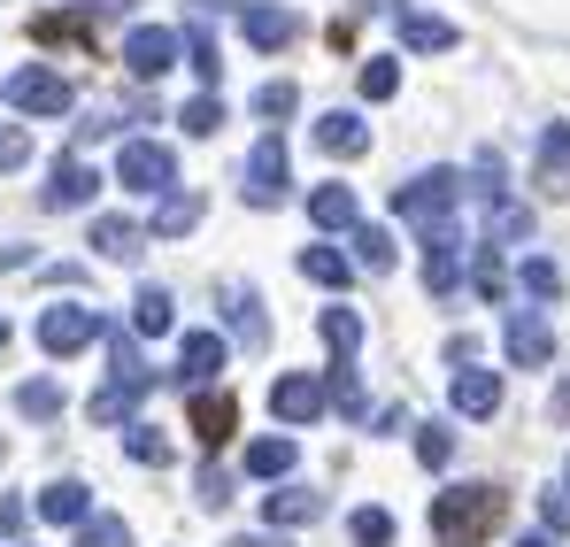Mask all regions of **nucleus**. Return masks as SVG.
<instances>
[{
  "instance_id": "obj_1",
  "label": "nucleus",
  "mask_w": 570,
  "mask_h": 547,
  "mask_svg": "<svg viewBox=\"0 0 570 547\" xmlns=\"http://www.w3.org/2000/svg\"><path fill=\"white\" fill-rule=\"evenodd\" d=\"M501 509H509V494H501L493 478L448 486V494H432V540L440 547H478L493 525H501Z\"/></svg>"
},
{
  "instance_id": "obj_2",
  "label": "nucleus",
  "mask_w": 570,
  "mask_h": 547,
  "mask_svg": "<svg viewBox=\"0 0 570 547\" xmlns=\"http://www.w3.org/2000/svg\"><path fill=\"white\" fill-rule=\"evenodd\" d=\"M116 185H124V193H155V201H163V193L178 185V155H170L163 139H124V147H116Z\"/></svg>"
},
{
  "instance_id": "obj_3",
  "label": "nucleus",
  "mask_w": 570,
  "mask_h": 547,
  "mask_svg": "<svg viewBox=\"0 0 570 547\" xmlns=\"http://www.w3.org/2000/svg\"><path fill=\"white\" fill-rule=\"evenodd\" d=\"M94 340H100V316L86 309V301H47V309H39V348H47L55 363L86 355Z\"/></svg>"
},
{
  "instance_id": "obj_4",
  "label": "nucleus",
  "mask_w": 570,
  "mask_h": 547,
  "mask_svg": "<svg viewBox=\"0 0 570 547\" xmlns=\"http://www.w3.org/2000/svg\"><path fill=\"white\" fill-rule=\"evenodd\" d=\"M0 100H8L16 116H70L78 86H70L62 70H47V62H31V70H16V78L0 86Z\"/></svg>"
},
{
  "instance_id": "obj_5",
  "label": "nucleus",
  "mask_w": 570,
  "mask_h": 547,
  "mask_svg": "<svg viewBox=\"0 0 570 547\" xmlns=\"http://www.w3.org/2000/svg\"><path fill=\"white\" fill-rule=\"evenodd\" d=\"M455 285H463V224L440 216V224H424V293L455 301Z\"/></svg>"
},
{
  "instance_id": "obj_6",
  "label": "nucleus",
  "mask_w": 570,
  "mask_h": 547,
  "mask_svg": "<svg viewBox=\"0 0 570 547\" xmlns=\"http://www.w3.org/2000/svg\"><path fill=\"white\" fill-rule=\"evenodd\" d=\"M285 170H293L285 139H278V131H263V139L247 147V163H239V193H247L255 208H278V201H285Z\"/></svg>"
},
{
  "instance_id": "obj_7",
  "label": "nucleus",
  "mask_w": 570,
  "mask_h": 547,
  "mask_svg": "<svg viewBox=\"0 0 570 547\" xmlns=\"http://www.w3.org/2000/svg\"><path fill=\"white\" fill-rule=\"evenodd\" d=\"M455 193H463V170H424V178H409L393 193V208L409 224H440V216H455Z\"/></svg>"
},
{
  "instance_id": "obj_8",
  "label": "nucleus",
  "mask_w": 570,
  "mask_h": 547,
  "mask_svg": "<svg viewBox=\"0 0 570 547\" xmlns=\"http://www.w3.org/2000/svg\"><path fill=\"white\" fill-rule=\"evenodd\" d=\"M239 39H247L255 55H285V47L301 39V16L278 8V0H247V8H239Z\"/></svg>"
},
{
  "instance_id": "obj_9",
  "label": "nucleus",
  "mask_w": 570,
  "mask_h": 547,
  "mask_svg": "<svg viewBox=\"0 0 570 547\" xmlns=\"http://www.w3.org/2000/svg\"><path fill=\"white\" fill-rule=\"evenodd\" d=\"M100 340H108V385L131 393V401H147V393H155V370L139 355V340H131L124 324H100Z\"/></svg>"
},
{
  "instance_id": "obj_10",
  "label": "nucleus",
  "mask_w": 570,
  "mask_h": 547,
  "mask_svg": "<svg viewBox=\"0 0 570 547\" xmlns=\"http://www.w3.org/2000/svg\"><path fill=\"white\" fill-rule=\"evenodd\" d=\"M170 62H178V31H163V23L124 31V70H131V78H163Z\"/></svg>"
},
{
  "instance_id": "obj_11",
  "label": "nucleus",
  "mask_w": 570,
  "mask_h": 547,
  "mask_svg": "<svg viewBox=\"0 0 570 547\" xmlns=\"http://www.w3.org/2000/svg\"><path fill=\"white\" fill-rule=\"evenodd\" d=\"M501 348H509V363L540 370L556 355V332H548V316H532V309H509V324H501Z\"/></svg>"
},
{
  "instance_id": "obj_12",
  "label": "nucleus",
  "mask_w": 570,
  "mask_h": 547,
  "mask_svg": "<svg viewBox=\"0 0 570 547\" xmlns=\"http://www.w3.org/2000/svg\"><path fill=\"white\" fill-rule=\"evenodd\" d=\"M100 185H108V178H100L86 155H62V163H55V178H47V208H94Z\"/></svg>"
},
{
  "instance_id": "obj_13",
  "label": "nucleus",
  "mask_w": 570,
  "mask_h": 547,
  "mask_svg": "<svg viewBox=\"0 0 570 547\" xmlns=\"http://www.w3.org/2000/svg\"><path fill=\"white\" fill-rule=\"evenodd\" d=\"M216 370H224V340H216V332H186V340H178L170 378H178V385H193V393H208V385H216Z\"/></svg>"
},
{
  "instance_id": "obj_14",
  "label": "nucleus",
  "mask_w": 570,
  "mask_h": 547,
  "mask_svg": "<svg viewBox=\"0 0 570 547\" xmlns=\"http://www.w3.org/2000/svg\"><path fill=\"white\" fill-rule=\"evenodd\" d=\"M271 409H278V424H316L324 417V378H301V370L278 378L271 385Z\"/></svg>"
},
{
  "instance_id": "obj_15",
  "label": "nucleus",
  "mask_w": 570,
  "mask_h": 547,
  "mask_svg": "<svg viewBox=\"0 0 570 547\" xmlns=\"http://www.w3.org/2000/svg\"><path fill=\"white\" fill-rule=\"evenodd\" d=\"M47 525H86L94 517V494H86V478H55V486H39V501H31Z\"/></svg>"
},
{
  "instance_id": "obj_16",
  "label": "nucleus",
  "mask_w": 570,
  "mask_h": 547,
  "mask_svg": "<svg viewBox=\"0 0 570 547\" xmlns=\"http://www.w3.org/2000/svg\"><path fill=\"white\" fill-rule=\"evenodd\" d=\"M186 424H193V440H200V448H224V440H232V424H239V401L208 385V393L193 401V417H186Z\"/></svg>"
},
{
  "instance_id": "obj_17",
  "label": "nucleus",
  "mask_w": 570,
  "mask_h": 547,
  "mask_svg": "<svg viewBox=\"0 0 570 547\" xmlns=\"http://www.w3.org/2000/svg\"><path fill=\"white\" fill-rule=\"evenodd\" d=\"M94 255L100 263H139L147 255V232L131 216H94Z\"/></svg>"
},
{
  "instance_id": "obj_18",
  "label": "nucleus",
  "mask_w": 570,
  "mask_h": 547,
  "mask_svg": "<svg viewBox=\"0 0 570 547\" xmlns=\"http://www.w3.org/2000/svg\"><path fill=\"white\" fill-rule=\"evenodd\" d=\"M263 517H271V533H293V525H316V517H324V494H316V486H278V494L263 501Z\"/></svg>"
},
{
  "instance_id": "obj_19",
  "label": "nucleus",
  "mask_w": 570,
  "mask_h": 547,
  "mask_svg": "<svg viewBox=\"0 0 570 547\" xmlns=\"http://www.w3.org/2000/svg\"><path fill=\"white\" fill-rule=\"evenodd\" d=\"M455 39H463V31H455L448 16H424V8H401V47H409V55H448Z\"/></svg>"
},
{
  "instance_id": "obj_20",
  "label": "nucleus",
  "mask_w": 570,
  "mask_h": 547,
  "mask_svg": "<svg viewBox=\"0 0 570 547\" xmlns=\"http://www.w3.org/2000/svg\"><path fill=\"white\" fill-rule=\"evenodd\" d=\"M316 147H324V155H363V147H371V116H355V108L316 116Z\"/></svg>"
},
{
  "instance_id": "obj_21",
  "label": "nucleus",
  "mask_w": 570,
  "mask_h": 547,
  "mask_svg": "<svg viewBox=\"0 0 570 547\" xmlns=\"http://www.w3.org/2000/svg\"><path fill=\"white\" fill-rule=\"evenodd\" d=\"M308 224H316V232H355V224H363L355 185H316V193H308Z\"/></svg>"
},
{
  "instance_id": "obj_22",
  "label": "nucleus",
  "mask_w": 570,
  "mask_h": 547,
  "mask_svg": "<svg viewBox=\"0 0 570 547\" xmlns=\"http://www.w3.org/2000/svg\"><path fill=\"white\" fill-rule=\"evenodd\" d=\"M163 332H178V301L163 285H139L131 293V340H163Z\"/></svg>"
},
{
  "instance_id": "obj_23",
  "label": "nucleus",
  "mask_w": 570,
  "mask_h": 547,
  "mask_svg": "<svg viewBox=\"0 0 570 547\" xmlns=\"http://www.w3.org/2000/svg\"><path fill=\"white\" fill-rule=\"evenodd\" d=\"M448 401H455V417H501V378H493V370H455V393H448Z\"/></svg>"
},
{
  "instance_id": "obj_24",
  "label": "nucleus",
  "mask_w": 570,
  "mask_h": 547,
  "mask_svg": "<svg viewBox=\"0 0 570 547\" xmlns=\"http://www.w3.org/2000/svg\"><path fill=\"white\" fill-rule=\"evenodd\" d=\"M324 409H340V417H371V393H363V378H355V355L347 363H332V378H324Z\"/></svg>"
},
{
  "instance_id": "obj_25",
  "label": "nucleus",
  "mask_w": 570,
  "mask_h": 547,
  "mask_svg": "<svg viewBox=\"0 0 570 547\" xmlns=\"http://www.w3.org/2000/svg\"><path fill=\"white\" fill-rule=\"evenodd\" d=\"M540 185H548V193H570V124L563 116L540 131Z\"/></svg>"
},
{
  "instance_id": "obj_26",
  "label": "nucleus",
  "mask_w": 570,
  "mask_h": 547,
  "mask_svg": "<svg viewBox=\"0 0 570 547\" xmlns=\"http://www.w3.org/2000/svg\"><path fill=\"white\" fill-rule=\"evenodd\" d=\"M509 240H532V208L524 201H485V247H509Z\"/></svg>"
},
{
  "instance_id": "obj_27",
  "label": "nucleus",
  "mask_w": 570,
  "mask_h": 547,
  "mask_svg": "<svg viewBox=\"0 0 570 547\" xmlns=\"http://www.w3.org/2000/svg\"><path fill=\"white\" fill-rule=\"evenodd\" d=\"M193 224H200V193H178V185H170V193L155 201V240H186Z\"/></svg>"
},
{
  "instance_id": "obj_28",
  "label": "nucleus",
  "mask_w": 570,
  "mask_h": 547,
  "mask_svg": "<svg viewBox=\"0 0 570 547\" xmlns=\"http://www.w3.org/2000/svg\"><path fill=\"white\" fill-rule=\"evenodd\" d=\"M301 462V448L285 440V432H271V440H247V478H285Z\"/></svg>"
},
{
  "instance_id": "obj_29",
  "label": "nucleus",
  "mask_w": 570,
  "mask_h": 547,
  "mask_svg": "<svg viewBox=\"0 0 570 547\" xmlns=\"http://www.w3.org/2000/svg\"><path fill=\"white\" fill-rule=\"evenodd\" d=\"M301 277H316V285H332V293H340V285L355 277V263H347L340 247H324V240H308V247H301Z\"/></svg>"
},
{
  "instance_id": "obj_30",
  "label": "nucleus",
  "mask_w": 570,
  "mask_h": 547,
  "mask_svg": "<svg viewBox=\"0 0 570 547\" xmlns=\"http://www.w3.org/2000/svg\"><path fill=\"white\" fill-rule=\"evenodd\" d=\"M178 55L193 62V78H200V86H216V78H224V55H216V39H208L200 23H186V31H178Z\"/></svg>"
},
{
  "instance_id": "obj_31",
  "label": "nucleus",
  "mask_w": 570,
  "mask_h": 547,
  "mask_svg": "<svg viewBox=\"0 0 570 547\" xmlns=\"http://www.w3.org/2000/svg\"><path fill=\"white\" fill-rule=\"evenodd\" d=\"M124 456L147 462V470H163V462H170V432H163V424H139V417H131V424H124Z\"/></svg>"
},
{
  "instance_id": "obj_32",
  "label": "nucleus",
  "mask_w": 570,
  "mask_h": 547,
  "mask_svg": "<svg viewBox=\"0 0 570 547\" xmlns=\"http://www.w3.org/2000/svg\"><path fill=\"white\" fill-rule=\"evenodd\" d=\"M224 324H232L247 348H263V340H271V316H263V301H255V293H232V301H224Z\"/></svg>"
},
{
  "instance_id": "obj_33",
  "label": "nucleus",
  "mask_w": 570,
  "mask_h": 547,
  "mask_svg": "<svg viewBox=\"0 0 570 547\" xmlns=\"http://www.w3.org/2000/svg\"><path fill=\"white\" fill-rule=\"evenodd\" d=\"M316 332H324V348H332L340 363L363 348V316H355V309H324V324H316Z\"/></svg>"
},
{
  "instance_id": "obj_34",
  "label": "nucleus",
  "mask_w": 570,
  "mask_h": 547,
  "mask_svg": "<svg viewBox=\"0 0 570 547\" xmlns=\"http://www.w3.org/2000/svg\"><path fill=\"white\" fill-rule=\"evenodd\" d=\"M347 240H355V271H371V277H385V271H393V240H385L379 224H355Z\"/></svg>"
},
{
  "instance_id": "obj_35",
  "label": "nucleus",
  "mask_w": 570,
  "mask_h": 547,
  "mask_svg": "<svg viewBox=\"0 0 570 547\" xmlns=\"http://www.w3.org/2000/svg\"><path fill=\"white\" fill-rule=\"evenodd\" d=\"M16 409H23V417H39V424H47V417H62V385H55V378H23V385H16Z\"/></svg>"
},
{
  "instance_id": "obj_36",
  "label": "nucleus",
  "mask_w": 570,
  "mask_h": 547,
  "mask_svg": "<svg viewBox=\"0 0 570 547\" xmlns=\"http://www.w3.org/2000/svg\"><path fill=\"white\" fill-rule=\"evenodd\" d=\"M347 540L355 547H393V509H371V501H363V509L347 517Z\"/></svg>"
},
{
  "instance_id": "obj_37",
  "label": "nucleus",
  "mask_w": 570,
  "mask_h": 547,
  "mask_svg": "<svg viewBox=\"0 0 570 547\" xmlns=\"http://www.w3.org/2000/svg\"><path fill=\"white\" fill-rule=\"evenodd\" d=\"M471 285L485 301H509V271H501V247H478L471 255Z\"/></svg>"
},
{
  "instance_id": "obj_38",
  "label": "nucleus",
  "mask_w": 570,
  "mask_h": 547,
  "mask_svg": "<svg viewBox=\"0 0 570 547\" xmlns=\"http://www.w3.org/2000/svg\"><path fill=\"white\" fill-rule=\"evenodd\" d=\"M355 86H363V100H393V92H401V62H393V55H371Z\"/></svg>"
},
{
  "instance_id": "obj_39",
  "label": "nucleus",
  "mask_w": 570,
  "mask_h": 547,
  "mask_svg": "<svg viewBox=\"0 0 570 547\" xmlns=\"http://www.w3.org/2000/svg\"><path fill=\"white\" fill-rule=\"evenodd\" d=\"M178 124H186L193 139H216V131H224V100H216V92H200V100L178 108Z\"/></svg>"
},
{
  "instance_id": "obj_40",
  "label": "nucleus",
  "mask_w": 570,
  "mask_h": 547,
  "mask_svg": "<svg viewBox=\"0 0 570 547\" xmlns=\"http://www.w3.org/2000/svg\"><path fill=\"white\" fill-rule=\"evenodd\" d=\"M517 285H524L532 301H556V293H563V271H556L548 255H524V271H517Z\"/></svg>"
},
{
  "instance_id": "obj_41",
  "label": "nucleus",
  "mask_w": 570,
  "mask_h": 547,
  "mask_svg": "<svg viewBox=\"0 0 570 547\" xmlns=\"http://www.w3.org/2000/svg\"><path fill=\"white\" fill-rule=\"evenodd\" d=\"M293 108H301V92L285 86V78H271V86L255 92V116H263V124H271V131H278L285 116H293Z\"/></svg>"
},
{
  "instance_id": "obj_42",
  "label": "nucleus",
  "mask_w": 570,
  "mask_h": 547,
  "mask_svg": "<svg viewBox=\"0 0 570 547\" xmlns=\"http://www.w3.org/2000/svg\"><path fill=\"white\" fill-rule=\"evenodd\" d=\"M78 547H131V525L124 517H86L78 525Z\"/></svg>"
},
{
  "instance_id": "obj_43",
  "label": "nucleus",
  "mask_w": 570,
  "mask_h": 547,
  "mask_svg": "<svg viewBox=\"0 0 570 547\" xmlns=\"http://www.w3.org/2000/svg\"><path fill=\"white\" fill-rule=\"evenodd\" d=\"M448 456H455V432H448V424H416V462L440 470Z\"/></svg>"
},
{
  "instance_id": "obj_44",
  "label": "nucleus",
  "mask_w": 570,
  "mask_h": 547,
  "mask_svg": "<svg viewBox=\"0 0 570 547\" xmlns=\"http://www.w3.org/2000/svg\"><path fill=\"white\" fill-rule=\"evenodd\" d=\"M131 409H139V401L116 393V385H100V393H94V424H131Z\"/></svg>"
},
{
  "instance_id": "obj_45",
  "label": "nucleus",
  "mask_w": 570,
  "mask_h": 547,
  "mask_svg": "<svg viewBox=\"0 0 570 547\" xmlns=\"http://www.w3.org/2000/svg\"><path fill=\"white\" fill-rule=\"evenodd\" d=\"M31 163V131L23 124H0V170H23Z\"/></svg>"
},
{
  "instance_id": "obj_46",
  "label": "nucleus",
  "mask_w": 570,
  "mask_h": 547,
  "mask_svg": "<svg viewBox=\"0 0 570 547\" xmlns=\"http://www.w3.org/2000/svg\"><path fill=\"white\" fill-rule=\"evenodd\" d=\"M193 486H200V509H224V501H232V470H216V462H208Z\"/></svg>"
},
{
  "instance_id": "obj_47",
  "label": "nucleus",
  "mask_w": 570,
  "mask_h": 547,
  "mask_svg": "<svg viewBox=\"0 0 570 547\" xmlns=\"http://www.w3.org/2000/svg\"><path fill=\"white\" fill-rule=\"evenodd\" d=\"M540 525H548V533L563 540V533H570V494H556V486L540 494Z\"/></svg>"
},
{
  "instance_id": "obj_48",
  "label": "nucleus",
  "mask_w": 570,
  "mask_h": 547,
  "mask_svg": "<svg viewBox=\"0 0 570 547\" xmlns=\"http://www.w3.org/2000/svg\"><path fill=\"white\" fill-rule=\"evenodd\" d=\"M23 525H31V501H16V494H0V533H8V540H16V533H23Z\"/></svg>"
},
{
  "instance_id": "obj_49",
  "label": "nucleus",
  "mask_w": 570,
  "mask_h": 547,
  "mask_svg": "<svg viewBox=\"0 0 570 547\" xmlns=\"http://www.w3.org/2000/svg\"><path fill=\"white\" fill-rule=\"evenodd\" d=\"M108 131H124V116H86L78 124V139H108Z\"/></svg>"
},
{
  "instance_id": "obj_50",
  "label": "nucleus",
  "mask_w": 570,
  "mask_h": 547,
  "mask_svg": "<svg viewBox=\"0 0 570 547\" xmlns=\"http://www.w3.org/2000/svg\"><path fill=\"white\" fill-rule=\"evenodd\" d=\"M232 547H285L278 533H247V540H232Z\"/></svg>"
},
{
  "instance_id": "obj_51",
  "label": "nucleus",
  "mask_w": 570,
  "mask_h": 547,
  "mask_svg": "<svg viewBox=\"0 0 570 547\" xmlns=\"http://www.w3.org/2000/svg\"><path fill=\"white\" fill-rule=\"evenodd\" d=\"M517 547H556V533H524V540H517Z\"/></svg>"
},
{
  "instance_id": "obj_52",
  "label": "nucleus",
  "mask_w": 570,
  "mask_h": 547,
  "mask_svg": "<svg viewBox=\"0 0 570 547\" xmlns=\"http://www.w3.org/2000/svg\"><path fill=\"white\" fill-rule=\"evenodd\" d=\"M363 8H385V16H401V0H363Z\"/></svg>"
},
{
  "instance_id": "obj_53",
  "label": "nucleus",
  "mask_w": 570,
  "mask_h": 547,
  "mask_svg": "<svg viewBox=\"0 0 570 547\" xmlns=\"http://www.w3.org/2000/svg\"><path fill=\"white\" fill-rule=\"evenodd\" d=\"M8 340H16V324H8V316H0V348H8Z\"/></svg>"
},
{
  "instance_id": "obj_54",
  "label": "nucleus",
  "mask_w": 570,
  "mask_h": 547,
  "mask_svg": "<svg viewBox=\"0 0 570 547\" xmlns=\"http://www.w3.org/2000/svg\"><path fill=\"white\" fill-rule=\"evenodd\" d=\"M563 486H570V470H563Z\"/></svg>"
}]
</instances>
